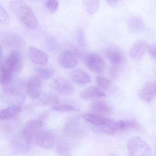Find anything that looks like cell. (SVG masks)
<instances>
[{
  "label": "cell",
  "mask_w": 156,
  "mask_h": 156,
  "mask_svg": "<svg viewBox=\"0 0 156 156\" xmlns=\"http://www.w3.org/2000/svg\"><path fill=\"white\" fill-rule=\"evenodd\" d=\"M43 126V122L42 120L39 119L31 120L26 124L21 133L34 138L35 135L40 131Z\"/></svg>",
  "instance_id": "9a60e30c"
},
{
  "label": "cell",
  "mask_w": 156,
  "mask_h": 156,
  "mask_svg": "<svg viewBox=\"0 0 156 156\" xmlns=\"http://www.w3.org/2000/svg\"><path fill=\"white\" fill-rule=\"evenodd\" d=\"M32 2H41L43 0H29Z\"/></svg>",
  "instance_id": "8d00e7d4"
},
{
  "label": "cell",
  "mask_w": 156,
  "mask_h": 156,
  "mask_svg": "<svg viewBox=\"0 0 156 156\" xmlns=\"http://www.w3.org/2000/svg\"><path fill=\"white\" fill-rule=\"evenodd\" d=\"M13 72L4 68L0 66V84L7 86L11 83Z\"/></svg>",
  "instance_id": "d4e9b609"
},
{
  "label": "cell",
  "mask_w": 156,
  "mask_h": 156,
  "mask_svg": "<svg viewBox=\"0 0 156 156\" xmlns=\"http://www.w3.org/2000/svg\"><path fill=\"white\" fill-rule=\"evenodd\" d=\"M21 111V108L18 106H11L0 110V121L12 119L17 116Z\"/></svg>",
  "instance_id": "44dd1931"
},
{
  "label": "cell",
  "mask_w": 156,
  "mask_h": 156,
  "mask_svg": "<svg viewBox=\"0 0 156 156\" xmlns=\"http://www.w3.org/2000/svg\"><path fill=\"white\" fill-rule=\"evenodd\" d=\"M82 55V53L73 44L66 43L62 46L58 53V63L63 68L73 69L77 66L78 58Z\"/></svg>",
  "instance_id": "7a4b0ae2"
},
{
  "label": "cell",
  "mask_w": 156,
  "mask_h": 156,
  "mask_svg": "<svg viewBox=\"0 0 156 156\" xmlns=\"http://www.w3.org/2000/svg\"><path fill=\"white\" fill-rule=\"evenodd\" d=\"M35 72L38 76L43 80H47L53 77L55 71L52 69L42 67H36Z\"/></svg>",
  "instance_id": "484cf974"
},
{
  "label": "cell",
  "mask_w": 156,
  "mask_h": 156,
  "mask_svg": "<svg viewBox=\"0 0 156 156\" xmlns=\"http://www.w3.org/2000/svg\"><path fill=\"white\" fill-rule=\"evenodd\" d=\"M60 102L59 98L56 94L51 93H46L41 97L38 101V105L47 106L50 105L56 104Z\"/></svg>",
  "instance_id": "603a6c76"
},
{
  "label": "cell",
  "mask_w": 156,
  "mask_h": 156,
  "mask_svg": "<svg viewBox=\"0 0 156 156\" xmlns=\"http://www.w3.org/2000/svg\"><path fill=\"white\" fill-rule=\"evenodd\" d=\"M42 79L37 76H35L31 78L27 82L26 90L28 95L32 99H38L41 95L42 92Z\"/></svg>",
  "instance_id": "30bf717a"
},
{
  "label": "cell",
  "mask_w": 156,
  "mask_h": 156,
  "mask_svg": "<svg viewBox=\"0 0 156 156\" xmlns=\"http://www.w3.org/2000/svg\"><path fill=\"white\" fill-rule=\"evenodd\" d=\"M128 30L132 34H139L144 31L145 26L141 18L136 16L131 17L127 22Z\"/></svg>",
  "instance_id": "ac0fdd59"
},
{
  "label": "cell",
  "mask_w": 156,
  "mask_h": 156,
  "mask_svg": "<svg viewBox=\"0 0 156 156\" xmlns=\"http://www.w3.org/2000/svg\"><path fill=\"white\" fill-rule=\"evenodd\" d=\"M106 1L111 6H114L118 2V0H106Z\"/></svg>",
  "instance_id": "e575fe53"
},
{
  "label": "cell",
  "mask_w": 156,
  "mask_h": 156,
  "mask_svg": "<svg viewBox=\"0 0 156 156\" xmlns=\"http://www.w3.org/2000/svg\"><path fill=\"white\" fill-rule=\"evenodd\" d=\"M3 57V53L2 50V47L0 46V60H2V59Z\"/></svg>",
  "instance_id": "d590c367"
},
{
  "label": "cell",
  "mask_w": 156,
  "mask_h": 156,
  "mask_svg": "<svg viewBox=\"0 0 156 156\" xmlns=\"http://www.w3.org/2000/svg\"><path fill=\"white\" fill-rule=\"evenodd\" d=\"M147 52L151 57L156 60V44L153 46L150 47Z\"/></svg>",
  "instance_id": "d6a6232c"
},
{
  "label": "cell",
  "mask_w": 156,
  "mask_h": 156,
  "mask_svg": "<svg viewBox=\"0 0 156 156\" xmlns=\"http://www.w3.org/2000/svg\"><path fill=\"white\" fill-rule=\"evenodd\" d=\"M34 140L37 145L39 147L48 149L55 145L56 142L55 136L51 131L40 130L35 135Z\"/></svg>",
  "instance_id": "52a82bcc"
},
{
  "label": "cell",
  "mask_w": 156,
  "mask_h": 156,
  "mask_svg": "<svg viewBox=\"0 0 156 156\" xmlns=\"http://www.w3.org/2000/svg\"><path fill=\"white\" fill-rule=\"evenodd\" d=\"M150 45L143 40H138L131 47L129 51V55L132 59L138 61L142 58L147 51L150 48Z\"/></svg>",
  "instance_id": "8fae6325"
},
{
  "label": "cell",
  "mask_w": 156,
  "mask_h": 156,
  "mask_svg": "<svg viewBox=\"0 0 156 156\" xmlns=\"http://www.w3.org/2000/svg\"><path fill=\"white\" fill-rule=\"evenodd\" d=\"M3 100L11 106H20L23 103L25 97L18 88L14 86H5L3 90Z\"/></svg>",
  "instance_id": "5b68a950"
},
{
  "label": "cell",
  "mask_w": 156,
  "mask_h": 156,
  "mask_svg": "<svg viewBox=\"0 0 156 156\" xmlns=\"http://www.w3.org/2000/svg\"><path fill=\"white\" fill-rule=\"evenodd\" d=\"M90 108L94 113L101 115L109 114L112 112V108L106 103L100 100L92 102L90 105Z\"/></svg>",
  "instance_id": "ffe728a7"
},
{
  "label": "cell",
  "mask_w": 156,
  "mask_h": 156,
  "mask_svg": "<svg viewBox=\"0 0 156 156\" xmlns=\"http://www.w3.org/2000/svg\"><path fill=\"white\" fill-rule=\"evenodd\" d=\"M46 42L47 45L48 49L52 51L55 49L57 44L56 39L55 37L52 36L49 37H48Z\"/></svg>",
  "instance_id": "1f68e13d"
},
{
  "label": "cell",
  "mask_w": 156,
  "mask_h": 156,
  "mask_svg": "<svg viewBox=\"0 0 156 156\" xmlns=\"http://www.w3.org/2000/svg\"><path fill=\"white\" fill-rule=\"evenodd\" d=\"M85 62L87 67L95 73L103 72L106 67V63L102 58L94 53L88 55L85 58Z\"/></svg>",
  "instance_id": "9c48e42d"
},
{
  "label": "cell",
  "mask_w": 156,
  "mask_h": 156,
  "mask_svg": "<svg viewBox=\"0 0 156 156\" xmlns=\"http://www.w3.org/2000/svg\"><path fill=\"white\" fill-rule=\"evenodd\" d=\"M106 55L109 61L114 66H120L124 61V55L122 51L116 47L108 48L106 50Z\"/></svg>",
  "instance_id": "5bb4252c"
},
{
  "label": "cell",
  "mask_w": 156,
  "mask_h": 156,
  "mask_svg": "<svg viewBox=\"0 0 156 156\" xmlns=\"http://www.w3.org/2000/svg\"><path fill=\"white\" fill-rule=\"evenodd\" d=\"M51 89L54 93L63 96H71L75 93L73 84L66 79H55L51 83Z\"/></svg>",
  "instance_id": "8992f818"
},
{
  "label": "cell",
  "mask_w": 156,
  "mask_h": 156,
  "mask_svg": "<svg viewBox=\"0 0 156 156\" xmlns=\"http://www.w3.org/2000/svg\"><path fill=\"white\" fill-rule=\"evenodd\" d=\"M59 6L58 0H47L45 6L51 13H55L57 11Z\"/></svg>",
  "instance_id": "f546056e"
},
{
  "label": "cell",
  "mask_w": 156,
  "mask_h": 156,
  "mask_svg": "<svg viewBox=\"0 0 156 156\" xmlns=\"http://www.w3.org/2000/svg\"><path fill=\"white\" fill-rule=\"evenodd\" d=\"M97 88L101 90H108L111 86V81L107 78L102 76H98L96 79Z\"/></svg>",
  "instance_id": "83f0119b"
},
{
  "label": "cell",
  "mask_w": 156,
  "mask_h": 156,
  "mask_svg": "<svg viewBox=\"0 0 156 156\" xmlns=\"http://www.w3.org/2000/svg\"><path fill=\"white\" fill-rule=\"evenodd\" d=\"M10 5L21 22L27 28L34 29L37 26L35 15L23 0H10Z\"/></svg>",
  "instance_id": "6da1fadb"
},
{
  "label": "cell",
  "mask_w": 156,
  "mask_h": 156,
  "mask_svg": "<svg viewBox=\"0 0 156 156\" xmlns=\"http://www.w3.org/2000/svg\"><path fill=\"white\" fill-rule=\"evenodd\" d=\"M80 96L84 100H94L97 98H102L105 96L103 91L94 86L88 87L80 92Z\"/></svg>",
  "instance_id": "e0dca14e"
},
{
  "label": "cell",
  "mask_w": 156,
  "mask_h": 156,
  "mask_svg": "<svg viewBox=\"0 0 156 156\" xmlns=\"http://www.w3.org/2000/svg\"><path fill=\"white\" fill-rule=\"evenodd\" d=\"M127 149L130 156H151L150 146L139 136L132 137L128 141Z\"/></svg>",
  "instance_id": "3957f363"
},
{
  "label": "cell",
  "mask_w": 156,
  "mask_h": 156,
  "mask_svg": "<svg viewBox=\"0 0 156 156\" xmlns=\"http://www.w3.org/2000/svg\"><path fill=\"white\" fill-rule=\"evenodd\" d=\"M10 22V17L8 13L0 5V23L5 25H8Z\"/></svg>",
  "instance_id": "4dcf8cb0"
},
{
  "label": "cell",
  "mask_w": 156,
  "mask_h": 156,
  "mask_svg": "<svg viewBox=\"0 0 156 156\" xmlns=\"http://www.w3.org/2000/svg\"><path fill=\"white\" fill-rule=\"evenodd\" d=\"M51 111L56 112H67L79 111L80 107L74 105L66 103H61L60 101L58 103L55 104L50 108Z\"/></svg>",
  "instance_id": "7402d4cb"
},
{
  "label": "cell",
  "mask_w": 156,
  "mask_h": 156,
  "mask_svg": "<svg viewBox=\"0 0 156 156\" xmlns=\"http://www.w3.org/2000/svg\"><path fill=\"white\" fill-rule=\"evenodd\" d=\"M70 80L78 85H83L90 83L91 81L90 76L81 69H75L69 73Z\"/></svg>",
  "instance_id": "2e32d148"
},
{
  "label": "cell",
  "mask_w": 156,
  "mask_h": 156,
  "mask_svg": "<svg viewBox=\"0 0 156 156\" xmlns=\"http://www.w3.org/2000/svg\"><path fill=\"white\" fill-rule=\"evenodd\" d=\"M34 140L33 137L27 136L20 133L19 135L15 136L13 139L12 146L16 152L22 154H27L30 150Z\"/></svg>",
  "instance_id": "ba28073f"
},
{
  "label": "cell",
  "mask_w": 156,
  "mask_h": 156,
  "mask_svg": "<svg viewBox=\"0 0 156 156\" xmlns=\"http://www.w3.org/2000/svg\"><path fill=\"white\" fill-rule=\"evenodd\" d=\"M139 96L145 102H151L156 96V82H148L146 83L140 90Z\"/></svg>",
  "instance_id": "4fadbf2b"
},
{
  "label": "cell",
  "mask_w": 156,
  "mask_h": 156,
  "mask_svg": "<svg viewBox=\"0 0 156 156\" xmlns=\"http://www.w3.org/2000/svg\"><path fill=\"white\" fill-rule=\"evenodd\" d=\"M83 2L85 11L90 14L95 13L99 10L100 0H83Z\"/></svg>",
  "instance_id": "cb8c5ba5"
},
{
  "label": "cell",
  "mask_w": 156,
  "mask_h": 156,
  "mask_svg": "<svg viewBox=\"0 0 156 156\" xmlns=\"http://www.w3.org/2000/svg\"><path fill=\"white\" fill-rule=\"evenodd\" d=\"M57 151L60 156H71L70 148L66 142H61L59 143L57 147Z\"/></svg>",
  "instance_id": "f1b7e54d"
},
{
  "label": "cell",
  "mask_w": 156,
  "mask_h": 156,
  "mask_svg": "<svg viewBox=\"0 0 156 156\" xmlns=\"http://www.w3.org/2000/svg\"><path fill=\"white\" fill-rule=\"evenodd\" d=\"M83 119L94 125L102 126L110 122L112 120L96 113H86L83 115Z\"/></svg>",
  "instance_id": "d6986e66"
},
{
  "label": "cell",
  "mask_w": 156,
  "mask_h": 156,
  "mask_svg": "<svg viewBox=\"0 0 156 156\" xmlns=\"http://www.w3.org/2000/svg\"><path fill=\"white\" fill-rule=\"evenodd\" d=\"M76 39L79 46L81 48L86 46L87 43L85 39L84 30L82 27L78 28L76 31Z\"/></svg>",
  "instance_id": "4316f807"
},
{
  "label": "cell",
  "mask_w": 156,
  "mask_h": 156,
  "mask_svg": "<svg viewBox=\"0 0 156 156\" xmlns=\"http://www.w3.org/2000/svg\"><path fill=\"white\" fill-rule=\"evenodd\" d=\"M48 115H49V113H48V112H44L42 113L41 114L39 115V120H42V121H43V120H44V119L47 118Z\"/></svg>",
  "instance_id": "836d02e7"
},
{
  "label": "cell",
  "mask_w": 156,
  "mask_h": 156,
  "mask_svg": "<svg viewBox=\"0 0 156 156\" xmlns=\"http://www.w3.org/2000/svg\"><path fill=\"white\" fill-rule=\"evenodd\" d=\"M28 55L33 63L40 66L47 65L49 60L47 53L34 47H30L28 48Z\"/></svg>",
  "instance_id": "7c38bea8"
},
{
  "label": "cell",
  "mask_w": 156,
  "mask_h": 156,
  "mask_svg": "<svg viewBox=\"0 0 156 156\" xmlns=\"http://www.w3.org/2000/svg\"><path fill=\"white\" fill-rule=\"evenodd\" d=\"M111 156H115V155H114V154H112L111 155Z\"/></svg>",
  "instance_id": "74e56055"
},
{
  "label": "cell",
  "mask_w": 156,
  "mask_h": 156,
  "mask_svg": "<svg viewBox=\"0 0 156 156\" xmlns=\"http://www.w3.org/2000/svg\"><path fill=\"white\" fill-rule=\"evenodd\" d=\"M0 66L12 72H19L23 68L22 56L17 50H14L5 58L0 60Z\"/></svg>",
  "instance_id": "277c9868"
}]
</instances>
